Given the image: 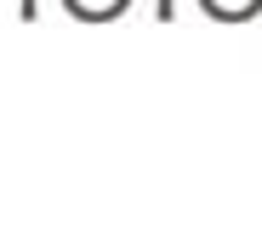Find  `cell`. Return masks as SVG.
Returning a JSON list of instances; mask_svg holds the SVG:
<instances>
[{"label":"cell","instance_id":"cell-1","mask_svg":"<svg viewBox=\"0 0 262 250\" xmlns=\"http://www.w3.org/2000/svg\"><path fill=\"white\" fill-rule=\"evenodd\" d=\"M125 6H131V0H63V12L80 17V23H114Z\"/></svg>","mask_w":262,"mask_h":250},{"label":"cell","instance_id":"cell-2","mask_svg":"<svg viewBox=\"0 0 262 250\" xmlns=\"http://www.w3.org/2000/svg\"><path fill=\"white\" fill-rule=\"evenodd\" d=\"M200 12L216 17V23H251L262 12V0H200Z\"/></svg>","mask_w":262,"mask_h":250},{"label":"cell","instance_id":"cell-3","mask_svg":"<svg viewBox=\"0 0 262 250\" xmlns=\"http://www.w3.org/2000/svg\"><path fill=\"white\" fill-rule=\"evenodd\" d=\"M0 6H6L17 23H34V17H40V0H0Z\"/></svg>","mask_w":262,"mask_h":250},{"label":"cell","instance_id":"cell-4","mask_svg":"<svg viewBox=\"0 0 262 250\" xmlns=\"http://www.w3.org/2000/svg\"><path fill=\"white\" fill-rule=\"evenodd\" d=\"M154 12H160V17H171V12H177V0H154Z\"/></svg>","mask_w":262,"mask_h":250}]
</instances>
